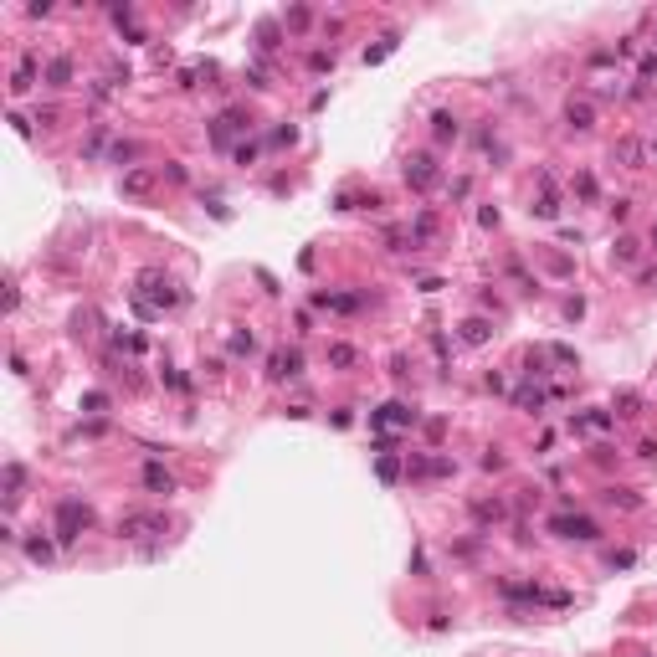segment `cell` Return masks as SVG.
Instances as JSON below:
<instances>
[{
    "label": "cell",
    "mask_w": 657,
    "mask_h": 657,
    "mask_svg": "<svg viewBox=\"0 0 657 657\" xmlns=\"http://www.w3.org/2000/svg\"><path fill=\"white\" fill-rule=\"evenodd\" d=\"M83 529H93V508H88L83 498H62L57 504V544L83 540Z\"/></svg>",
    "instance_id": "1"
},
{
    "label": "cell",
    "mask_w": 657,
    "mask_h": 657,
    "mask_svg": "<svg viewBox=\"0 0 657 657\" xmlns=\"http://www.w3.org/2000/svg\"><path fill=\"white\" fill-rule=\"evenodd\" d=\"M139 298H144V303H160V308H175L180 303V293H175V288H169V278H165V272H154V267H144L139 272Z\"/></svg>",
    "instance_id": "2"
},
{
    "label": "cell",
    "mask_w": 657,
    "mask_h": 657,
    "mask_svg": "<svg viewBox=\"0 0 657 657\" xmlns=\"http://www.w3.org/2000/svg\"><path fill=\"white\" fill-rule=\"evenodd\" d=\"M169 519L165 514H124L118 519V540H154V534H165Z\"/></svg>",
    "instance_id": "3"
},
{
    "label": "cell",
    "mask_w": 657,
    "mask_h": 657,
    "mask_svg": "<svg viewBox=\"0 0 657 657\" xmlns=\"http://www.w3.org/2000/svg\"><path fill=\"white\" fill-rule=\"evenodd\" d=\"M549 534H560V540H581V544H590L601 534V524L596 519H585V514H555L549 519Z\"/></svg>",
    "instance_id": "4"
},
{
    "label": "cell",
    "mask_w": 657,
    "mask_h": 657,
    "mask_svg": "<svg viewBox=\"0 0 657 657\" xmlns=\"http://www.w3.org/2000/svg\"><path fill=\"white\" fill-rule=\"evenodd\" d=\"M154 185H160V175H154V169H144V165H134V169H124V175H118V190L134 195V201L154 195Z\"/></svg>",
    "instance_id": "5"
},
{
    "label": "cell",
    "mask_w": 657,
    "mask_h": 657,
    "mask_svg": "<svg viewBox=\"0 0 657 657\" xmlns=\"http://www.w3.org/2000/svg\"><path fill=\"white\" fill-rule=\"evenodd\" d=\"M406 185H411V190H431V185H437V165H431V154H411V160H406Z\"/></svg>",
    "instance_id": "6"
},
{
    "label": "cell",
    "mask_w": 657,
    "mask_h": 657,
    "mask_svg": "<svg viewBox=\"0 0 657 657\" xmlns=\"http://www.w3.org/2000/svg\"><path fill=\"white\" fill-rule=\"evenodd\" d=\"M267 375H272V380H293V375H303V354H298V349H278V354L267 360Z\"/></svg>",
    "instance_id": "7"
},
{
    "label": "cell",
    "mask_w": 657,
    "mask_h": 657,
    "mask_svg": "<svg viewBox=\"0 0 657 657\" xmlns=\"http://www.w3.org/2000/svg\"><path fill=\"white\" fill-rule=\"evenodd\" d=\"M375 426H416V411H411L406 401H390L385 411L375 416Z\"/></svg>",
    "instance_id": "8"
},
{
    "label": "cell",
    "mask_w": 657,
    "mask_h": 657,
    "mask_svg": "<svg viewBox=\"0 0 657 657\" xmlns=\"http://www.w3.org/2000/svg\"><path fill=\"white\" fill-rule=\"evenodd\" d=\"M452 467H457L452 457H416V463H411V478H447Z\"/></svg>",
    "instance_id": "9"
},
{
    "label": "cell",
    "mask_w": 657,
    "mask_h": 657,
    "mask_svg": "<svg viewBox=\"0 0 657 657\" xmlns=\"http://www.w3.org/2000/svg\"><path fill=\"white\" fill-rule=\"evenodd\" d=\"M144 488L160 493V498H169V493H175V478H169L160 463H144Z\"/></svg>",
    "instance_id": "10"
},
{
    "label": "cell",
    "mask_w": 657,
    "mask_h": 657,
    "mask_svg": "<svg viewBox=\"0 0 657 657\" xmlns=\"http://www.w3.org/2000/svg\"><path fill=\"white\" fill-rule=\"evenodd\" d=\"M457 339L478 349V344H488V339H493V324H483V319H467V324H457Z\"/></svg>",
    "instance_id": "11"
},
{
    "label": "cell",
    "mask_w": 657,
    "mask_h": 657,
    "mask_svg": "<svg viewBox=\"0 0 657 657\" xmlns=\"http://www.w3.org/2000/svg\"><path fill=\"white\" fill-rule=\"evenodd\" d=\"M565 124H570V128H590V124H596V108H590L585 98H570V103H565Z\"/></svg>",
    "instance_id": "12"
},
{
    "label": "cell",
    "mask_w": 657,
    "mask_h": 657,
    "mask_svg": "<svg viewBox=\"0 0 657 657\" xmlns=\"http://www.w3.org/2000/svg\"><path fill=\"white\" fill-rule=\"evenodd\" d=\"M47 83L51 88H67L72 83V57H51L47 62Z\"/></svg>",
    "instance_id": "13"
},
{
    "label": "cell",
    "mask_w": 657,
    "mask_h": 657,
    "mask_svg": "<svg viewBox=\"0 0 657 657\" xmlns=\"http://www.w3.org/2000/svg\"><path fill=\"white\" fill-rule=\"evenodd\" d=\"M328 365H334V370H354V365H360V349L354 344H328Z\"/></svg>",
    "instance_id": "14"
},
{
    "label": "cell",
    "mask_w": 657,
    "mask_h": 657,
    "mask_svg": "<svg viewBox=\"0 0 657 657\" xmlns=\"http://www.w3.org/2000/svg\"><path fill=\"white\" fill-rule=\"evenodd\" d=\"M616 160H622L626 169H642V144L637 139H616Z\"/></svg>",
    "instance_id": "15"
},
{
    "label": "cell",
    "mask_w": 657,
    "mask_h": 657,
    "mask_svg": "<svg viewBox=\"0 0 657 657\" xmlns=\"http://www.w3.org/2000/svg\"><path fill=\"white\" fill-rule=\"evenodd\" d=\"M431 134H437L442 144H447V139H457V118L447 113V108H437V113H431Z\"/></svg>",
    "instance_id": "16"
},
{
    "label": "cell",
    "mask_w": 657,
    "mask_h": 657,
    "mask_svg": "<svg viewBox=\"0 0 657 657\" xmlns=\"http://www.w3.org/2000/svg\"><path fill=\"white\" fill-rule=\"evenodd\" d=\"M21 483H26V467L21 463H6V504L21 498Z\"/></svg>",
    "instance_id": "17"
},
{
    "label": "cell",
    "mask_w": 657,
    "mask_h": 657,
    "mask_svg": "<svg viewBox=\"0 0 657 657\" xmlns=\"http://www.w3.org/2000/svg\"><path fill=\"white\" fill-rule=\"evenodd\" d=\"M472 519H478V524H498V519H508V508L498 504V498H493V504H472Z\"/></svg>",
    "instance_id": "18"
},
{
    "label": "cell",
    "mask_w": 657,
    "mask_h": 657,
    "mask_svg": "<svg viewBox=\"0 0 657 657\" xmlns=\"http://www.w3.org/2000/svg\"><path fill=\"white\" fill-rule=\"evenodd\" d=\"M313 303H328V308H339V313H354V308H360V298H354V293H334V298H328V293H319Z\"/></svg>",
    "instance_id": "19"
},
{
    "label": "cell",
    "mask_w": 657,
    "mask_h": 657,
    "mask_svg": "<svg viewBox=\"0 0 657 657\" xmlns=\"http://www.w3.org/2000/svg\"><path fill=\"white\" fill-rule=\"evenodd\" d=\"M31 77H36V57H26V62H21V72H16V83H10V93L21 98L26 88H31Z\"/></svg>",
    "instance_id": "20"
},
{
    "label": "cell",
    "mask_w": 657,
    "mask_h": 657,
    "mask_svg": "<svg viewBox=\"0 0 657 657\" xmlns=\"http://www.w3.org/2000/svg\"><path fill=\"white\" fill-rule=\"evenodd\" d=\"M606 504H616V508H642V498H637L632 488H606Z\"/></svg>",
    "instance_id": "21"
},
{
    "label": "cell",
    "mask_w": 657,
    "mask_h": 657,
    "mask_svg": "<svg viewBox=\"0 0 657 657\" xmlns=\"http://www.w3.org/2000/svg\"><path fill=\"white\" fill-rule=\"evenodd\" d=\"M529 211H534V216H544V221H555V216H560V201H555V195H549V190H544V195H540V201H534V206H529Z\"/></svg>",
    "instance_id": "22"
},
{
    "label": "cell",
    "mask_w": 657,
    "mask_h": 657,
    "mask_svg": "<svg viewBox=\"0 0 657 657\" xmlns=\"http://www.w3.org/2000/svg\"><path fill=\"white\" fill-rule=\"evenodd\" d=\"M611 257H616V262H637V242H632V236H616Z\"/></svg>",
    "instance_id": "23"
},
{
    "label": "cell",
    "mask_w": 657,
    "mask_h": 657,
    "mask_svg": "<svg viewBox=\"0 0 657 657\" xmlns=\"http://www.w3.org/2000/svg\"><path fill=\"white\" fill-rule=\"evenodd\" d=\"M514 406H519V411H540V406H544V396H540V390H529V385H524L519 396H514Z\"/></svg>",
    "instance_id": "24"
},
{
    "label": "cell",
    "mask_w": 657,
    "mask_h": 657,
    "mask_svg": "<svg viewBox=\"0 0 657 657\" xmlns=\"http://www.w3.org/2000/svg\"><path fill=\"white\" fill-rule=\"evenodd\" d=\"M375 472H380V483H396V478H401V463H396V457L385 452V457L375 463Z\"/></svg>",
    "instance_id": "25"
},
{
    "label": "cell",
    "mask_w": 657,
    "mask_h": 657,
    "mask_svg": "<svg viewBox=\"0 0 657 657\" xmlns=\"http://www.w3.org/2000/svg\"><path fill=\"white\" fill-rule=\"evenodd\" d=\"M252 349H257L252 334H231V354H252Z\"/></svg>",
    "instance_id": "26"
},
{
    "label": "cell",
    "mask_w": 657,
    "mask_h": 657,
    "mask_svg": "<svg viewBox=\"0 0 657 657\" xmlns=\"http://www.w3.org/2000/svg\"><path fill=\"white\" fill-rule=\"evenodd\" d=\"M26 555H31V560H42V565H47V560H51V544H47V540H31V544H26Z\"/></svg>",
    "instance_id": "27"
},
{
    "label": "cell",
    "mask_w": 657,
    "mask_h": 657,
    "mask_svg": "<svg viewBox=\"0 0 657 657\" xmlns=\"http://www.w3.org/2000/svg\"><path fill=\"white\" fill-rule=\"evenodd\" d=\"M103 406H108V396H103V390H88V396H83V411H103Z\"/></svg>",
    "instance_id": "28"
},
{
    "label": "cell",
    "mask_w": 657,
    "mask_h": 657,
    "mask_svg": "<svg viewBox=\"0 0 657 657\" xmlns=\"http://www.w3.org/2000/svg\"><path fill=\"white\" fill-rule=\"evenodd\" d=\"M616 406H622V416H637V406H642V401L632 396V390H622V396H616Z\"/></svg>",
    "instance_id": "29"
},
{
    "label": "cell",
    "mask_w": 657,
    "mask_h": 657,
    "mask_svg": "<svg viewBox=\"0 0 657 657\" xmlns=\"http://www.w3.org/2000/svg\"><path fill=\"white\" fill-rule=\"evenodd\" d=\"M283 21H288V26H308V10H303V6H293V10H288Z\"/></svg>",
    "instance_id": "30"
},
{
    "label": "cell",
    "mask_w": 657,
    "mask_h": 657,
    "mask_svg": "<svg viewBox=\"0 0 657 657\" xmlns=\"http://www.w3.org/2000/svg\"><path fill=\"white\" fill-rule=\"evenodd\" d=\"M652 252H657V226H652Z\"/></svg>",
    "instance_id": "31"
}]
</instances>
